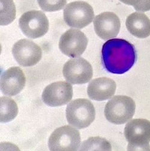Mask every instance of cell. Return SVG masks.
<instances>
[{
	"label": "cell",
	"instance_id": "13",
	"mask_svg": "<svg viewBox=\"0 0 150 151\" xmlns=\"http://www.w3.org/2000/svg\"><path fill=\"white\" fill-rule=\"evenodd\" d=\"M124 135L129 143L142 145L150 142V121L135 119L128 122L124 128Z\"/></svg>",
	"mask_w": 150,
	"mask_h": 151
},
{
	"label": "cell",
	"instance_id": "20",
	"mask_svg": "<svg viewBox=\"0 0 150 151\" xmlns=\"http://www.w3.org/2000/svg\"><path fill=\"white\" fill-rule=\"evenodd\" d=\"M121 2L132 6L136 11L144 12L150 10V2L149 0H119Z\"/></svg>",
	"mask_w": 150,
	"mask_h": 151
},
{
	"label": "cell",
	"instance_id": "1",
	"mask_svg": "<svg viewBox=\"0 0 150 151\" xmlns=\"http://www.w3.org/2000/svg\"><path fill=\"white\" fill-rule=\"evenodd\" d=\"M101 59L108 72L123 74L129 71L136 62V51L134 45L125 39H112L103 44Z\"/></svg>",
	"mask_w": 150,
	"mask_h": 151
},
{
	"label": "cell",
	"instance_id": "19",
	"mask_svg": "<svg viewBox=\"0 0 150 151\" xmlns=\"http://www.w3.org/2000/svg\"><path fill=\"white\" fill-rule=\"evenodd\" d=\"M40 7L45 12H56L62 10L67 0H37Z\"/></svg>",
	"mask_w": 150,
	"mask_h": 151
},
{
	"label": "cell",
	"instance_id": "22",
	"mask_svg": "<svg viewBox=\"0 0 150 151\" xmlns=\"http://www.w3.org/2000/svg\"><path fill=\"white\" fill-rule=\"evenodd\" d=\"M0 151H21L19 147L10 142H1L0 144Z\"/></svg>",
	"mask_w": 150,
	"mask_h": 151
},
{
	"label": "cell",
	"instance_id": "16",
	"mask_svg": "<svg viewBox=\"0 0 150 151\" xmlns=\"http://www.w3.org/2000/svg\"><path fill=\"white\" fill-rule=\"evenodd\" d=\"M0 121L7 123L13 120L18 114V107L15 101L7 96L0 99Z\"/></svg>",
	"mask_w": 150,
	"mask_h": 151
},
{
	"label": "cell",
	"instance_id": "3",
	"mask_svg": "<svg viewBox=\"0 0 150 151\" xmlns=\"http://www.w3.org/2000/svg\"><path fill=\"white\" fill-rule=\"evenodd\" d=\"M135 109L136 104L132 98L118 95L107 102L104 108V116L109 122L121 125L132 119Z\"/></svg>",
	"mask_w": 150,
	"mask_h": 151
},
{
	"label": "cell",
	"instance_id": "7",
	"mask_svg": "<svg viewBox=\"0 0 150 151\" xmlns=\"http://www.w3.org/2000/svg\"><path fill=\"white\" fill-rule=\"evenodd\" d=\"M65 79L72 84H82L88 83L93 75L92 66L83 58L70 59L63 69Z\"/></svg>",
	"mask_w": 150,
	"mask_h": 151
},
{
	"label": "cell",
	"instance_id": "17",
	"mask_svg": "<svg viewBox=\"0 0 150 151\" xmlns=\"http://www.w3.org/2000/svg\"><path fill=\"white\" fill-rule=\"evenodd\" d=\"M78 151H112V146L106 139L92 137L82 143Z\"/></svg>",
	"mask_w": 150,
	"mask_h": 151
},
{
	"label": "cell",
	"instance_id": "12",
	"mask_svg": "<svg viewBox=\"0 0 150 151\" xmlns=\"http://www.w3.org/2000/svg\"><path fill=\"white\" fill-rule=\"evenodd\" d=\"M25 83L26 78L22 70L19 67H12L1 74L0 88L4 95L12 96L19 93Z\"/></svg>",
	"mask_w": 150,
	"mask_h": 151
},
{
	"label": "cell",
	"instance_id": "18",
	"mask_svg": "<svg viewBox=\"0 0 150 151\" xmlns=\"http://www.w3.org/2000/svg\"><path fill=\"white\" fill-rule=\"evenodd\" d=\"M16 18V7L13 0H1L0 24L4 26L11 23Z\"/></svg>",
	"mask_w": 150,
	"mask_h": 151
},
{
	"label": "cell",
	"instance_id": "5",
	"mask_svg": "<svg viewBox=\"0 0 150 151\" xmlns=\"http://www.w3.org/2000/svg\"><path fill=\"white\" fill-rule=\"evenodd\" d=\"M63 18L68 26L81 29L91 23L94 18V12L88 3L76 1L66 6L63 12Z\"/></svg>",
	"mask_w": 150,
	"mask_h": 151
},
{
	"label": "cell",
	"instance_id": "4",
	"mask_svg": "<svg viewBox=\"0 0 150 151\" xmlns=\"http://www.w3.org/2000/svg\"><path fill=\"white\" fill-rule=\"evenodd\" d=\"M81 140L78 130L65 125L58 128L51 134L48 146L50 151H77Z\"/></svg>",
	"mask_w": 150,
	"mask_h": 151
},
{
	"label": "cell",
	"instance_id": "11",
	"mask_svg": "<svg viewBox=\"0 0 150 151\" xmlns=\"http://www.w3.org/2000/svg\"><path fill=\"white\" fill-rule=\"evenodd\" d=\"M94 27L95 32L99 37L108 40L118 35L121 22L116 14L106 12L97 15L94 19Z\"/></svg>",
	"mask_w": 150,
	"mask_h": 151
},
{
	"label": "cell",
	"instance_id": "2",
	"mask_svg": "<svg viewBox=\"0 0 150 151\" xmlns=\"http://www.w3.org/2000/svg\"><path fill=\"white\" fill-rule=\"evenodd\" d=\"M66 113L68 123L78 129L89 127L96 117V110L93 103L83 98L70 102L67 105Z\"/></svg>",
	"mask_w": 150,
	"mask_h": 151
},
{
	"label": "cell",
	"instance_id": "10",
	"mask_svg": "<svg viewBox=\"0 0 150 151\" xmlns=\"http://www.w3.org/2000/svg\"><path fill=\"white\" fill-rule=\"evenodd\" d=\"M72 86L65 81L53 83L44 88L42 93L43 102L49 107H60L68 104L72 99Z\"/></svg>",
	"mask_w": 150,
	"mask_h": 151
},
{
	"label": "cell",
	"instance_id": "6",
	"mask_svg": "<svg viewBox=\"0 0 150 151\" xmlns=\"http://www.w3.org/2000/svg\"><path fill=\"white\" fill-rule=\"evenodd\" d=\"M19 25L24 35L33 39L46 35L49 27L46 14L39 10H30L24 13L19 18Z\"/></svg>",
	"mask_w": 150,
	"mask_h": 151
},
{
	"label": "cell",
	"instance_id": "23",
	"mask_svg": "<svg viewBox=\"0 0 150 151\" xmlns=\"http://www.w3.org/2000/svg\"><path fill=\"white\" fill-rule=\"evenodd\" d=\"M149 2H150V0H149Z\"/></svg>",
	"mask_w": 150,
	"mask_h": 151
},
{
	"label": "cell",
	"instance_id": "8",
	"mask_svg": "<svg viewBox=\"0 0 150 151\" xmlns=\"http://www.w3.org/2000/svg\"><path fill=\"white\" fill-rule=\"evenodd\" d=\"M88 42V39L83 32L71 28L68 29L60 37L59 48L64 55L77 58L85 52Z\"/></svg>",
	"mask_w": 150,
	"mask_h": 151
},
{
	"label": "cell",
	"instance_id": "15",
	"mask_svg": "<svg viewBox=\"0 0 150 151\" xmlns=\"http://www.w3.org/2000/svg\"><path fill=\"white\" fill-rule=\"evenodd\" d=\"M126 25L133 36L140 39L150 36V19L142 12H134L127 17Z\"/></svg>",
	"mask_w": 150,
	"mask_h": 151
},
{
	"label": "cell",
	"instance_id": "14",
	"mask_svg": "<svg viewBox=\"0 0 150 151\" xmlns=\"http://www.w3.org/2000/svg\"><path fill=\"white\" fill-rule=\"evenodd\" d=\"M116 88L115 82L109 78L101 77L93 80L87 87V93L90 99L102 101L111 98Z\"/></svg>",
	"mask_w": 150,
	"mask_h": 151
},
{
	"label": "cell",
	"instance_id": "21",
	"mask_svg": "<svg viewBox=\"0 0 150 151\" xmlns=\"http://www.w3.org/2000/svg\"><path fill=\"white\" fill-rule=\"evenodd\" d=\"M127 151H150V145L149 143L142 145L129 143Z\"/></svg>",
	"mask_w": 150,
	"mask_h": 151
},
{
	"label": "cell",
	"instance_id": "9",
	"mask_svg": "<svg viewBox=\"0 0 150 151\" xmlns=\"http://www.w3.org/2000/svg\"><path fill=\"white\" fill-rule=\"evenodd\" d=\"M12 54L19 65L30 67L40 62L42 57V50L34 42L23 39L14 44Z\"/></svg>",
	"mask_w": 150,
	"mask_h": 151
}]
</instances>
